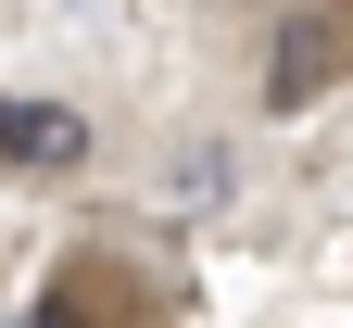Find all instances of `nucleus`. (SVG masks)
Segmentation results:
<instances>
[{"label": "nucleus", "instance_id": "3", "mask_svg": "<svg viewBox=\"0 0 353 328\" xmlns=\"http://www.w3.org/2000/svg\"><path fill=\"white\" fill-rule=\"evenodd\" d=\"M13 328H114V278H101V253H76L63 278H38V303H26Z\"/></svg>", "mask_w": 353, "mask_h": 328}, {"label": "nucleus", "instance_id": "2", "mask_svg": "<svg viewBox=\"0 0 353 328\" xmlns=\"http://www.w3.org/2000/svg\"><path fill=\"white\" fill-rule=\"evenodd\" d=\"M341 76H353V38L328 13H278V38H265V114H316Z\"/></svg>", "mask_w": 353, "mask_h": 328}, {"label": "nucleus", "instance_id": "1", "mask_svg": "<svg viewBox=\"0 0 353 328\" xmlns=\"http://www.w3.org/2000/svg\"><path fill=\"white\" fill-rule=\"evenodd\" d=\"M101 164V126H88L76 102H38V88H13L0 102V177H38V190H63V177Z\"/></svg>", "mask_w": 353, "mask_h": 328}]
</instances>
